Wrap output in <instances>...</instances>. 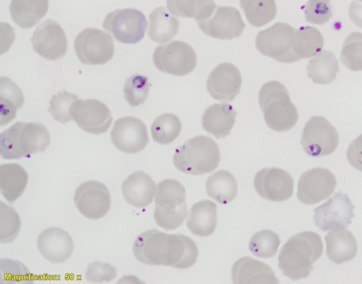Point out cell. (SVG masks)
Masks as SVG:
<instances>
[{"label":"cell","mask_w":362,"mask_h":284,"mask_svg":"<svg viewBox=\"0 0 362 284\" xmlns=\"http://www.w3.org/2000/svg\"><path fill=\"white\" fill-rule=\"evenodd\" d=\"M136 259L147 265L170 266L179 269L192 266L198 257L194 242L183 234H168L158 229L140 234L133 244Z\"/></svg>","instance_id":"6da1fadb"},{"label":"cell","mask_w":362,"mask_h":284,"mask_svg":"<svg viewBox=\"0 0 362 284\" xmlns=\"http://www.w3.org/2000/svg\"><path fill=\"white\" fill-rule=\"evenodd\" d=\"M322 251L323 244L318 234L309 231L296 234L282 246L279 268L292 280L307 278Z\"/></svg>","instance_id":"7a4b0ae2"},{"label":"cell","mask_w":362,"mask_h":284,"mask_svg":"<svg viewBox=\"0 0 362 284\" xmlns=\"http://www.w3.org/2000/svg\"><path fill=\"white\" fill-rule=\"evenodd\" d=\"M50 135L41 123L16 122L0 135V154L4 159H19L44 152Z\"/></svg>","instance_id":"3957f363"},{"label":"cell","mask_w":362,"mask_h":284,"mask_svg":"<svg viewBox=\"0 0 362 284\" xmlns=\"http://www.w3.org/2000/svg\"><path fill=\"white\" fill-rule=\"evenodd\" d=\"M259 103L266 124L274 131H288L298 121V110L288 90L277 81H268L261 87Z\"/></svg>","instance_id":"277c9868"},{"label":"cell","mask_w":362,"mask_h":284,"mask_svg":"<svg viewBox=\"0 0 362 284\" xmlns=\"http://www.w3.org/2000/svg\"><path fill=\"white\" fill-rule=\"evenodd\" d=\"M217 144L210 137L198 135L187 140L175 151L173 163L181 172L202 175L215 170L220 161Z\"/></svg>","instance_id":"5b68a950"},{"label":"cell","mask_w":362,"mask_h":284,"mask_svg":"<svg viewBox=\"0 0 362 284\" xmlns=\"http://www.w3.org/2000/svg\"><path fill=\"white\" fill-rule=\"evenodd\" d=\"M155 198L154 219L165 230L182 225L187 215L185 187L177 180L168 178L158 183Z\"/></svg>","instance_id":"8992f818"},{"label":"cell","mask_w":362,"mask_h":284,"mask_svg":"<svg viewBox=\"0 0 362 284\" xmlns=\"http://www.w3.org/2000/svg\"><path fill=\"white\" fill-rule=\"evenodd\" d=\"M294 28L290 25L277 22L258 33L255 45L264 55L280 62L298 61L292 50Z\"/></svg>","instance_id":"52a82bcc"},{"label":"cell","mask_w":362,"mask_h":284,"mask_svg":"<svg viewBox=\"0 0 362 284\" xmlns=\"http://www.w3.org/2000/svg\"><path fill=\"white\" fill-rule=\"evenodd\" d=\"M153 62L161 72L185 76L195 68L197 57L194 49L188 43L174 40L158 45L153 52Z\"/></svg>","instance_id":"ba28073f"},{"label":"cell","mask_w":362,"mask_h":284,"mask_svg":"<svg viewBox=\"0 0 362 284\" xmlns=\"http://www.w3.org/2000/svg\"><path fill=\"white\" fill-rule=\"evenodd\" d=\"M103 27L117 41L134 44L144 37L147 21L144 14L137 9H117L106 16Z\"/></svg>","instance_id":"9c48e42d"},{"label":"cell","mask_w":362,"mask_h":284,"mask_svg":"<svg viewBox=\"0 0 362 284\" xmlns=\"http://www.w3.org/2000/svg\"><path fill=\"white\" fill-rule=\"evenodd\" d=\"M74 50L78 59L85 64H103L110 61L115 52L111 36L104 31L88 28L77 35Z\"/></svg>","instance_id":"30bf717a"},{"label":"cell","mask_w":362,"mask_h":284,"mask_svg":"<svg viewBox=\"0 0 362 284\" xmlns=\"http://www.w3.org/2000/svg\"><path fill=\"white\" fill-rule=\"evenodd\" d=\"M300 142L305 153L320 157L335 151L339 144V135L324 117L313 116L303 128Z\"/></svg>","instance_id":"8fae6325"},{"label":"cell","mask_w":362,"mask_h":284,"mask_svg":"<svg viewBox=\"0 0 362 284\" xmlns=\"http://www.w3.org/2000/svg\"><path fill=\"white\" fill-rule=\"evenodd\" d=\"M354 208L348 195L339 191L314 209L313 220L315 225L322 231L345 229L354 217Z\"/></svg>","instance_id":"7c38bea8"},{"label":"cell","mask_w":362,"mask_h":284,"mask_svg":"<svg viewBox=\"0 0 362 284\" xmlns=\"http://www.w3.org/2000/svg\"><path fill=\"white\" fill-rule=\"evenodd\" d=\"M69 113L81 129L95 135L107 132L112 121L107 106L93 98L76 100L72 103Z\"/></svg>","instance_id":"4fadbf2b"},{"label":"cell","mask_w":362,"mask_h":284,"mask_svg":"<svg viewBox=\"0 0 362 284\" xmlns=\"http://www.w3.org/2000/svg\"><path fill=\"white\" fill-rule=\"evenodd\" d=\"M74 200L79 212L90 220H98L105 216L111 205L108 188L97 181H88L78 186Z\"/></svg>","instance_id":"5bb4252c"},{"label":"cell","mask_w":362,"mask_h":284,"mask_svg":"<svg viewBox=\"0 0 362 284\" xmlns=\"http://www.w3.org/2000/svg\"><path fill=\"white\" fill-rule=\"evenodd\" d=\"M336 186L337 179L331 171L327 169L314 168L300 176L297 197L304 204H317L329 198Z\"/></svg>","instance_id":"9a60e30c"},{"label":"cell","mask_w":362,"mask_h":284,"mask_svg":"<svg viewBox=\"0 0 362 284\" xmlns=\"http://www.w3.org/2000/svg\"><path fill=\"white\" fill-rule=\"evenodd\" d=\"M110 137L115 147L127 154H136L142 151L149 141L146 125L133 116L117 120L112 128Z\"/></svg>","instance_id":"2e32d148"},{"label":"cell","mask_w":362,"mask_h":284,"mask_svg":"<svg viewBox=\"0 0 362 284\" xmlns=\"http://www.w3.org/2000/svg\"><path fill=\"white\" fill-rule=\"evenodd\" d=\"M197 24L204 34L220 40L238 38L245 27L240 11L232 6H217L212 18Z\"/></svg>","instance_id":"e0dca14e"},{"label":"cell","mask_w":362,"mask_h":284,"mask_svg":"<svg viewBox=\"0 0 362 284\" xmlns=\"http://www.w3.org/2000/svg\"><path fill=\"white\" fill-rule=\"evenodd\" d=\"M33 50L42 57L57 60L64 57L67 50L65 33L56 21L47 19L34 31L30 39Z\"/></svg>","instance_id":"ac0fdd59"},{"label":"cell","mask_w":362,"mask_h":284,"mask_svg":"<svg viewBox=\"0 0 362 284\" xmlns=\"http://www.w3.org/2000/svg\"><path fill=\"white\" fill-rule=\"evenodd\" d=\"M254 186L263 198L281 202L291 197L293 180L288 172L281 169L265 168L256 174Z\"/></svg>","instance_id":"d6986e66"},{"label":"cell","mask_w":362,"mask_h":284,"mask_svg":"<svg viewBox=\"0 0 362 284\" xmlns=\"http://www.w3.org/2000/svg\"><path fill=\"white\" fill-rule=\"evenodd\" d=\"M241 83L240 72L237 67L224 62L210 72L206 81V89L213 98L232 101L240 93Z\"/></svg>","instance_id":"ffe728a7"},{"label":"cell","mask_w":362,"mask_h":284,"mask_svg":"<svg viewBox=\"0 0 362 284\" xmlns=\"http://www.w3.org/2000/svg\"><path fill=\"white\" fill-rule=\"evenodd\" d=\"M37 245L42 256L54 263L64 262L74 251L71 237L59 227H49L43 230L38 236Z\"/></svg>","instance_id":"44dd1931"},{"label":"cell","mask_w":362,"mask_h":284,"mask_svg":"<svg viewBox=\"0 0 362 284\" xmlns=\"http://www.w3.org/2000/svg\"><path fill=\"white\" fill-rule=\"evenodd\" d=\"M122 192L129 204L141 208L152 203L156 193V185L148 174L137 171L123 181Z\"/></svg>","instance_id":"7402d4cb"},{"label":"cell","mask_w":362,"mask_h":284,"mask_svg":"<svg viewBox=\"0 0 362 284\" xmlns=\"http://www.w3.org/2000/svg\"><path fill=\"white\" fill-rule=\"evenodd\" d=\"M231 276L235 283H279L267 264L249 256L242 257L234 263Z\"/></svg>","instance_id":"603a6c76"},{"label":"cell","mask_w":362,"mask_h":284,"mask_svg":"<svg viewBox=\"0 0 362 284\" xmlns=\"http://www.w3.org/2000/svg\"><path fill=\"white\" fill-rule=\"evenodd\" d=\"M236 111L228 103H214L204 110L202 117L203 128L216 138L228 136L235 123Z\"/></svg>","instance_id":"cb8c5ba5"},{"label":"cell","mask_w":362,"mask_h":284,"mask_svg":"<svg viewBox=\"0 0 362 284\" xmlns=\"http://www.w3.org/2000/svg\"><path fill=\"white\" fill-rule=\"evenodd\" d=\"M326 254L332 262L340 264L353 259L358 245L353 234L344 229L331 231L325 236Z\"/></svg>","instance_id":"d4e9b609"},{"label":"cell","mask_w":362,"mask_h":284,"mask_svg":"<svg viewBox=\"0 0 362 284\" xmlns=\"http://www.w3.org/2000/svg\"><path fill=\"white\" fill-rule=\"evenodd\" d=\"M217 205L209 200L194 203L189 212L187 227L199 237L211 235L217 224Z\"/></svg>","instance_id":"484cf974"},{"label":"cell","mask_w":362,"mask_h":284,"mask_svg":"<svg viewBox=\"0 0 362 284\" xmlns=\"http://www.w3.org/2000/svg\"><path fill=\"white\" fill-rule=\"evenodd\" d=\"M28 175L18 164L7 163L0 166V190L8 203L13 204L24 192Z\"/></svg>","instance_id":"4316f807"},{"label":"cell","mask_w":362,"mask_h":284,"mask_svg":"<svg viewBox=\"0 0 362 284\" xmlns=\"http://www.w3.org/2000/svg\"><path fill=\"white\" fill-rule=\"evenodd\" d=\"M48 0H11L9 10L13 21L28 29L35 25L47 13Z\"/></svg>","instance_id":"83f0119b"},{"label":"cell","mask_w":362,"mask_h":284,"mask_svg":"<svg viewBox=\"0 0 362 284\" xmlns=\"http://www.w3.org/2000/svg\"><path fill=\"white\" fill-rule=\"evenodd\" d=\"M148 37L156 42H165L177 34L179 21L165 7H158L149 15Z\"/></svg>","instance_id":"f1b7e54d"},{"label":"cell","mask_w":362,"mask_h":284,"mask_svg":"<svg viewBox=\"0 0 362 284\" xmlns=\"http://www.w3.org/2000/svg\"><path fill=\"white\" fill-rule=\"evenodd\" d=\"M306 69L314 83L324 85L336 79L339 67L335 55L330 51L323 50L309 61Z\"/></svg>","instance_id":"f546056e"},{"label":"cell","mask_w":362,"mask_h":284,"mask_svg":"<svg viewBox=\"0 0 362 284\" xmlns=\"http://www.w3.org/2000/svg\"><path fill=\"white\" fill-rule=\"evenodd\" d=\"M0 85V123L7 125L16 115V111L23 106L24 96L18 86L6 76L1 77Z\"/></svg>","instance_id":"4dcf8cb0"},{"label":"cell","mask_w":362,"mask_h":284,"mask_svg":"<svg viewBox=\"0 0 362 284\" xmlns=\"http://www.w3.org/2000/svg\"><path fill=\"white\" fill-rule=\"evenodd\" d=\"M209 196L221 204H228L236 197L238 184L235 177L226 170L210 175L206 182Z\"/></svg>","instance_id":"1f68e13d"},{"label":"cell","mask_w":362,"mask_h":284,"mask_svg":"<svg viewBox=\"0 0 362 284\" xmlns=\"http://www.w3.org/2000/svg\"><path fill=\"white\" fill-rule=\"evenodd\" d=\"M323 36L315 27H301L293 34L292 50L299 60L316 55L323 48Z\"/></svg>","instance_id":"d6a6232c"},{"label":"cell","mask_w":362,"mask_h":284,"mask_svg":"<svg viewBox=\"0 0 362 284\" xmlns=\"http://www.w3.org/2000/svg\"><path fill=\"white\" fill-rule=\"evenodd\" d=\"M167 8L174 15L194 18H209L216 8L214 0H167Z\"/></svg>","instance_id":"836d02e7"},{"label":"cell","mask_w":362,"mask_h":284,"mask_svg":"<svg viewBox=\"0 0 362 284\" xmlns=\"http://www.w3.org/2000/svg\"><path fill=\"white\" fill-rule=\"evenodd\" d=\"M240 4L247 21L255 27L267 24L276 14L274 0H240Z\"/></svg>","instance_id":"e575fe53"},{"label":"cell","mask_w":362,"mask_h":284,"mask_svg":"<svg viewBox=\"0 0 362 284\" xmlns=\"http://www.w3.org/2000/svg\"><path fill=\"white\" fill-rule=\"evenodd\" d=\"M181 130L182 124L179 118L173 113L158 116L151 126L153 140L161 144L173 142L179 136Z\"/></svg>","instance_id":"d590c367"},{"label":"cell","mask_w":362,"mask_h":284,"mask_svg":"<svg viewBox=\"0 0 362 284\" xmlns=\"http://www.w3.org/2000/svg\"><path fill=\"white\" fill-rule=\"evenodd\" d=\"M341 63L349 69L362 71V33L353 32L345 39L341 52Z\"/></svg>","instance_id":"8d00e7d4"},{"label":"cell","mask_w":362,"mask_h":284,"mask_svg":"<svg viewBox=\"0 0 362 284\" xmlns=\"http://www.w3.org/2000/svg\"><path fill=\"white\" fill-rule=\"evenodd\" d=\"M280 244V238L274 232L264 229L255 233L250 240L249 248L255 256L268 259L274 256Z\"/></svg>","instance_id":"74e56055"},{"label":"cell","mask_w":362,"mask_h":284,"mask_svg":"<svg viewBox=\"0 0 362 284\" xmlns=\"http://www.w3.org/2000/svg\"><path fill=\"white\" fill-rule=\"evenodd\" d=\"M151 83L140 74L131 75L124 85V98L131 106L142 104L148 96Z\"/></svg>","instance_id":"f35d334b"},{"label":"cell","mask_w":362,"mask_h":284,"mask_svg":"<svg viewBox=\"0 0 362 284\" xmlns=\"http://www.w3.org/2000/svg\"><path fill=\"white\" fill-rule=\"evenodd\" d=\"M21 220L13 208L1 201V243L11 242L18 235Z\"/></svg>","instance_id":"ab89813d"},{"label":"cell","mask_w":362,"mask_h":284,"mask_svg":"<svg viewBox=\"0 0 362 284\" xmlns=\"http://www.w3.org/2000/svg\"><path fill=\"white\" fill-rule=\"evenodd\" d=\"M78 100V96L64 90L53 95L49 101L48 112L53 118L61 123L71 120L69 113L70 108L74 102Z\"/></svg>","instance_id":"60d3db41"},{"label":"cell","mask_w":362,"mask_h":284,"mask_svg":"<svg viewBox=\"0 0 362 284\" xmlns=\"http://www.w3.org/2000/svg\"><path fill=\"white\" fill-rule=\"evenodd\" d=\"M304 13L306 21L313 24H324L332 17L329 0H308Z\"/></svg>","instance_id":"b9f144b4"},{"label":"cell","mask_w":362,"mask_h":284,"mask_svg":"<svg viewBox=\"0 0 362 284\" xmlns=\"http://www.w3.org/2000/svg\"><path fill=\"white\" fill-rule=\"evenodd\" d=\"M5 267L1 265V278L6 282H32V275L24 265L18 261L9 259H1Z\"/></svg>","instance_id":"7bdbcfd3"},{"label":"cell","mask_w":362,"mask_h":284,"mask_svg":"<svg viewBox=\"0 0 362 284\" xmlns=\"http://www.w3.org/2000/svg\"><path fill=\"white\" fill-rule=\"evenodd\" d=\"M117 270L115 266L99 261L88 265L86 278L88 282H110L116 278Z\"/></svg>","instance_id":"ee69618b"},{"label":"cell","mask_w":362,"mask_h":284,"mask_svg":"<svg viewBox=\"0 0 362 284\" xmlns=\"http://www.w3.org/2000/svg\"><path fill=\"white\" fill-rule=\"evenodd\" d=\"M346 157L353 167L362 171V134L351 142Z\"/></svg>","instance_id":"f6af8a7d"},{"label":"cell","mask_w":362,"mask_h":284,"mask_svg":"<svg viewBox=\"0 0 362 284\" xmlns=\"http://www.w3.org/2000/svg\"><path fill=\"white\" fill-rule=\"evenodd\" d=\"M349 15L351 21L362 28V4L353 1L349 8Z\"/></svg>","instance_id":"bcb514c9"},{"label":"cell","mask_w":362,"mask_h":284,"mask_svg":"<svg viewBox=\"0 0 362 284\" xmlns=\"http://www.w3.org/2000/svg\"><path fill=\"white\" fill-rule=\"evenodd\" d=\"M358 1H362V0H358Z\"/></svg>","instance_id":"7dc6e473"}]
</instances>
